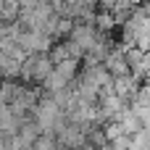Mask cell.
Here are the masks:
<instances>
[{
    "label": "cell",
    "mask_w": 150,
    "mask_h": 150,
    "mask_svg": "<svg viewBox=\"0 0 150 150\" xmlns=\"http://www.w3.org/2000/svg\"><path fill=\"white\" fill-rule=\"evenodd\" d=\"M21 119H16L13 116V111L8 108V105H0V134H18V129H21Z\"/></svg>",
    "instance_id": "1"
},
{
    "label": "cell",
    "mask_w": 150,
    "mask_h": 150,
    "mask_svg": "<svg viewBox=\"0 0 150 150\" xmlns=\"http://www.w3.org/2000/svg\"><path fill=\"white\" fill-rule=\"evenodd\" d=\"M116 121L121 124V129H124V134H127V137H134L137 132H142V124H140V119L134 116V111H132L129 105H127V111H124Z\"/></svg>",
    "instance_id": "2"
},
{
    "label": "cell",
    "mask_w": 150,
    "mask_h": 150,
    "mask_svg": "<svg viewBox=\"0 0 150 150\" xmlns=\"http://www.w3.org/2000/svg\"><path fill=\"white\" fill-rule=\"evenodd\" d=\"M47 58H50V63H53V66L63 63V61L69 58V47H66V40H58V42H53V47H50Z\"/></svg>",
    "instance_id": "3"
},
{
    "label": "cell",
    "mask_w": 150,
    "mask_h": 150,
    "mask_svg": "<svg viewBox=\"0 0 150 150\" xmlns=\"http://www.w3.org/2000/svg\"><path fill=\"white\" fill-rule=\"evenodd\" d=\"M32 150H61V148H58V142H55L53 134H40L37 142L32 145Z\"/></svg>",
    "instance_id": "4"
}]
</instances>
